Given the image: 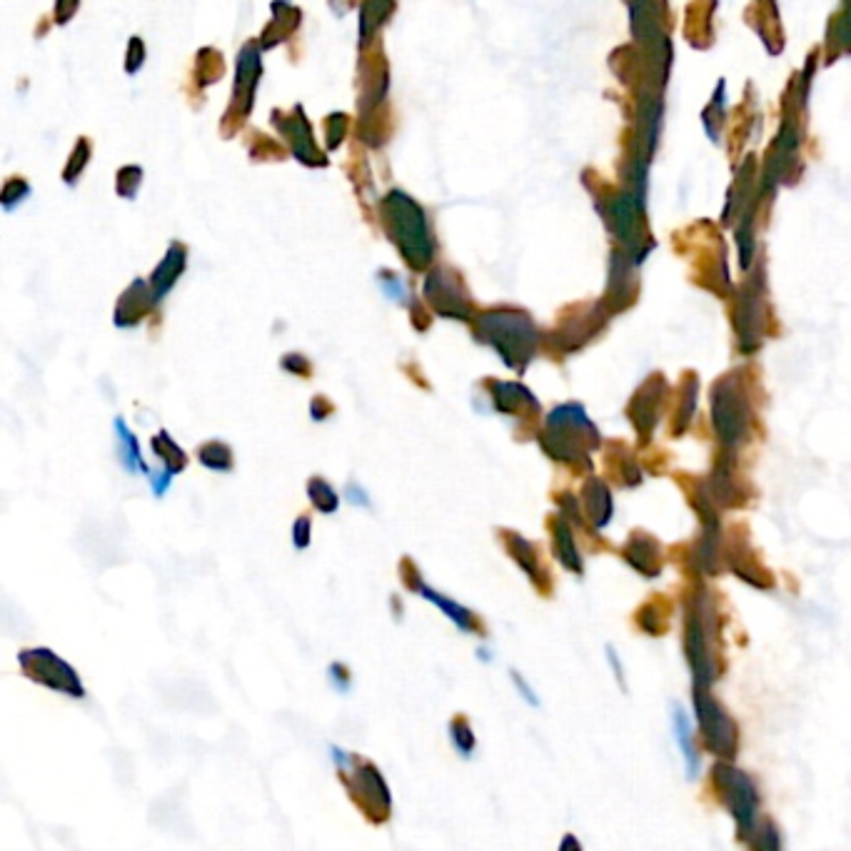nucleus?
Wrapping results in <instances>:
<instances>
[{"mask_svg": "<svg viewBox=\"0 0 851 851\" xmlns=\"http://www.w3.org/2000/svg\"><path fill=\"white\" fill-rule=\"evenodd\" d=\"M382 218L407 265L415 270L427 268L435 255V245H432L430 228H427V218L420 205L400 190H392L382 203Z\"/></svg>", "mask_w": 851, "mask_h": 851, "instance_id": "f257e3e1", "label": "nucleus"}, {"mask_svg": "<svg viewBox=\"0 0 851 851\" xmlns=\"http://www.w3.org/2000/svg\"><path fill=\"white\" fill-rule=\"evenodd\" d=\"M332 757H335L337 769H340V779L345 784L347 794L352 802L357 804L367 822L385 824L392 812V794L387 789L385 777L375 764L365 762V759L347 757L342 749L332 747Z\"/></svg>", "mask_w": 851, "mask_h": 851, "instance_id": "f03ea898", "label": "nucleus"}, {"mask_svg": "<svg viewBox=\"0 0 851 851\" xmlns=\"http://www.w3.org/2000/svg\"><path fill=\"white\" fill-rule=\"evenodd\" d=\"M477 337L495 347L507 367L522 370L535 355V327L525 315L507 310H490L477 320Z\"/></svg>", "mask_w": 851, "mask_h": 851, "instance_id": "7ed1b4c3", "label": "nucleus"}, {"mask_svg": "<svg viewBox=\"0 0 851 851\" xmlns=\"http://www.w3.org/2000/svg\"><path fill=\"white\" fill-rule=\"evenodd\" d=\"M18 664L25 677L53 689V692L68 694V697L75 699L85 697V687L78 674H75V669L65 659H60L58 654L50 652V649H23L18 654Z\"/></svg>", "mask_w": 851, "mask_h": 851, "instance_id": "20e7f679", "label": "nucleus"}, {"mask_svg": "<svg viewBox=\"0 0 851 851\" xmlns=\"http://www.w3.org/2000/svg\"><path fill=\"white\" fill-rule=\"evenodd\" d=\"M425 300L440 317L467 322L472 317L470 295L452 270H435L425 280Z\"/></svg>", "mask_w": 851, "mask_h": 851, "instance_id": "39448f33", "label": "nucleus"}, {"mask_svg": "<svg viewBox=\"0 0 851 851\" xmlns=\"http://www.w3.org/2000/svg\"><path fill=\"white\" fill-rule=\"evenodd\" d=\"M400 574H402V579H405V587H410L412 592L422 594L427 602H432L435 607H440V612L445 614V617H450L452 622L457 624V629H462V632H467V634L475 632V629H477L475 614H472L467 607H462L460 602L445 597V594H440L437 589H432L430 584H425V579L420 577V569L412 565V560L400 562Z\"/></svg>", "mask_w": 851, "mask_h": 851, "instance_id": "423d86ee", "label": "nucleus"}, {"mask_svg": "<svg viewBox=\"0 0 851 851\" xmlns=\"http://www.w3.org/2000/svg\"><path fill=\"white\" fill-rule=\"evenodd\" d=\"M153 305H158V302H155L150 285L143 283V280H135V283L130 285L123 295H120L118 307H115V325L118 327L138 325V322L148 315V310Z\"/></svg>", "mask_w": 851, "mask_h": 851, "instance_id": "0eeeda50", "label": "nucleus"}, {"mask_svg": "<svg viewBox=\"0 0 851 851\" xmlns=\"http://www.w3.org/2000/svg\"><path fill=\"white\" fill-rule=\"evenodd\" d=\"M490 387V395L495 400V407L502 415H525L527 410H537V400L532 397V392L527 387L517 385V382H500V380H487Z\"/></svg>", "mask_w": 851, "mask_h": 851, "instance_id": "6e6552de", "label": "nucleus"}, {"mask_svg": "<svg viewBox=\"0 0 851 851\" xmlns=\"http://www.w3.org/2000/svg\"><path fill=\"white\" fill-rule=\"evenodd\" d=\"M278 128L283 130L292 145V153L297 160H302L305 165H325V158L317 153L315 143H312V130L307 125L302 110H295V118H283V123H278Z\"/></svg>", "mask_w": 851, "mask_h": 851, "instance_id": "1a4fd4ad", "label": "nucleus"}, {"mask_svg": "<svg viewBox=\"0 0 851 851\" xmlns=\"http://www.w3.org/2000/svg\"><path fill=\"white\" fill-rule=\"evenodd\" d=\"M260 73H263V65H260V50L255 48L253 43H248L238 55V85H235V93L240 95L243 110H248L250 105H253Z\"/></svg>", "mask_w": 851, "mask_h": 851, "instance_id": "9d476101", "label": "nucleus"}, {"mask_svg": "<svg viewBox=\"0 0 851 851\" xmlns=\"http://www.w3.org/2000/svg\"><path fill=\"white\" fill-rule=\"evenodd\" d=\"M185 270V248L183 245H170L168 253H165L163 263L155 268L153 278H150V290H153L155 302L163 300L165 295H168L170 290H173V285L178 283V278L183 275Z\"/></svg>", "mask_w": 851, "mask_h": 851, "instance_id": "9b49d317", "label": "nucleus"}, {"mask_svg": "<svg viewBox=\"0 0 851 851\" xmlns=\"http://www.w3.org/2000/svg\"><path fill=\"white\" fill-rule=\"evenodd\" d=\"M727 792H729L727 794L729 804H732V809H734V817H737L742 824H752L754 804H757V799H754L752 784H749L747 779L742 777V774H737L734 769H729Z\"/></svg>", "mask_w": 851, "mask_h": 851, "instance_id": "f8f14e48", "label": "nucleus"}, {"mask_svg": "<svg viewBox=\"0 0 851 851\" xmlns=\"http://www.w3.org/2000/svg\"><path fill=\"white\" fill-rule=\"evenodd\" d=\"M115 427V437H118V450H120V462L125 465V470L133 472V475H138V472H143V475H150V467L145 465L143 455H140V442L138 437L133 435V432L128 430V425H125L123 417H115L113 422Z\"/></svg>", "mask_w": 851, "mask_h": 851, "instance_id": "ddd939ff", "label": "nucleus"}, {"mask_svg": "<svg viewBox=\"0 0 851 851\" xmlns=\"http://www.w3.org/2000/svg\"><path fill=\"white\" fill-rule=\"evenodd\" d=\"M150 445H153L155 457L163 462V470H168L173 477L188 467V455H185L183 447H180L165 430H160V435H155L153 440H150Z\"/></svg>", "mask_w": 851, "mask_h": 851, "instance_id": "4468645a", "label": "nucleus"}, {"mask_svg": "<svg viewBox=\"0 0 851 851\" xmlns=\"http://www.w3.org/2000/svg\"><path fill=\"white\" fill-rule=\"evenodd\" d=\"M395 8V0H365L360 8V43H370L372 35L380 30V25L385 23L387 15Z\"/></svg>", "mask_w": 851, "mask_h": 851, "instance_id": "2eb2a0df", "label": "nucleus"}, {"mask_svg": "<svg viewBox=\"0 0 851 851\" xmlns=\"http://www.w3.org/2000/svg\"><path fill=\"white\" fill-rule=\"evenodd\" d=\"M198 460L200 465L208 467V470L213 472H230L233 470V450H230L225 442H205L203 447L198 450Z\"/></svg>", "mask_w": 851, "mask_h": 851, "instance_id": "dca6fc26", "label": "nucleus"}, {"mask_svg": "<svg viewBox=\"0 0 851 851\" xmlns=\"http://www.w3.org/2000/svg\"><path fill=\"white\" fill-rule=\"evenodd\" d=\"M307 497H310L312 507L320 510L322 515H332V512H337V507H340V497L332 490L330 482L322 480V477H312V480L307 482Z\"/></svg>", "mask_w": 851, "mask_h": 851, "instance_id": "f3484780", "label": "nucleus"}, {"mask_svg": "<svg viewBox=\"0 0 851 851\" xmlns=\"http://www.w3.org/2000/svg\"><path fill=\"white\" fill-rule=\"evenodd\" d=\"M507 542V552H510L512 557H515V562L525 569L530 577H537V557H535V547L530 545V542L525 540V537L520 535H512V532H507L505 535Z\"/></svg>", "mask_w": 851, "mask_h": 851, "instance_id": "a211bd4d", "label": "nucleus"}, {"mask_svg": "<svg viewBox=\"0 0 851 851\" xmlns=\"http://www.w3.org/2000/svg\"><path fill=\"white\" fill-rule=\"evenodd\" d=\"M450 737L452 744H455L457 752L462 754V757L470 759L472 752H475V732H472L470 722H467L465 717H455L450 724Z\"/></svg>", "mask_w": 851, "mask_h": 851, "instance_id": "6ab92c4d", "label": "nucleus"}, {"mask_svg": "<svg viewBox=\"0 0 851 851\" xmlns=\"http://www.w3.org/2000/svg\"><path fill=\"white\" fill-rule=\"evenodd\" d=\"M555 542H557V557H560V560L565 562L567 567L582 569V565H579L577 552H574V542H572V537H569L565 522H557V525H555Z\"/></svg>", "mask_w": 851, "mask_h": 851, "instance_id": "aec40b11", "label": "nucleus"}, {"mask_svg": "<svg viewBox=\"0 0 851 851\" xmlns=\"http://www.w3.org/2000/svg\"><path fill=\"white\" fill-rule=\"evenodd\" d=\"M674 722H677V737H679V742H682L684 757H687L689 769H692V774H694V772H697V757H694V752H692V742H689L687 717H684L682 709H677V714H674Z\"/></svg>", "mask_w": 851, "mask_h": 851, "instance_id": "412c9836", "label": "nucleus"}, {"mask_svg": "<svg viewBox=\"0 0 851 851\" xmlns=\"http://www.w3.org/2000/svg\"><path fill=\"white\" fill-rule=\"evenodd\" d=\"M140 180H143V170L140 168H123L118 173V193L123 198H135Z\"/></svg>", "mask_w": 851, "mask_h": 851, "instance_id": "4be33fe9", "label": "nucleus"}, {"mask_svg": "<svg viewBox=\"0 0 851 851\" xmlns=\"http://www.w3.org/2000/svg\"><path fill=\"white\" fill-rule=\"evenodd\" d=\"M88 153H90L88 143H85V140H80L78 148H75V153H73V158H70V165L65 168V180H68V185H73V180L78 178V173H83L85 160H88Z\"/></svg>", "mask_w": 851, "mask_h": 851, "instance_id": "5701e85b", "label": "nucleus"}, {"mask_svg": "<svg viewBox=\"0 0 851 851\" xmlns=\"http://www.w3.org/2000/svg\"><path fill=\"white\" fill-rule=\"evenodd\" d=\"M25 195H28V185H25V180H8V185H5L3 190V208L13 210V205H18Z\"/></svg>", "mask_w": 851, "mask_h": 851, "instance_id": "b1692460", "label": "nucleus"}, {"mask_svg": "<svg viewBox=\"0 0 851 851\" xmlns=\"http://www.w3.org/2000/svg\"><path fill=\"white\" fill-rule=\"evenodd\" d=\"M380 285H382V290H385V295L390 297V300L407 302L405 283H402L400 278H395V275H390V273H382L380 275Z\"/></svg>", "mask_w": 851, "mask_h": 851, "instance_id": "393cba45", "label": "nucleus"}, {"mask_svg": "<svg viewBox=\"0 0 851 851\" xmlns=\"http://www.w3.org/2000/svg\"><path fill=\"white\" fill-rule=\"evenodd\" d=\"M310 517H297L295 525H292V545H295V550H307L310 547Z\"/></svg>", "mask_w": 851, "mask_h": 851, "instance_id": "a878e982", "label": "nucleus"}, {"mask_svg": "<svg viewBox=\"0 0 851 851\" xmlns=\"http://www.w3.org/2000/svg\"><path fill=\"white\" fill-rule=\"evenodd\" d=\"M283 367H285L287 372H290V375L310 377V372H312L310 362H307L302 355H297V352H292V355H285L283 357Z\"/></svg>", "mask_w": 851, "mask_h": 851, "instance_id": "bb28decb", "label": "nucleus"}, {"mask_svg": "<svg viewBox=\"0 0 851 851\" xmlns=\"http://www.w3.org/2000/svg\"><path fill=\"white\" fill-rule=\"evenodd\" d=\"M330 682L337 692H347V689H350V674H347V669L342 667V664H330Z\"/></svg>", "mask_w": 851, "mask_h": 851, "instance_id": "cd10ccee", "label": "nucleus"}, {"mask_svg": "<svg viewBox=\"0 0 851 851\" xmlns=\"http://www.w3.org/2000/svg\"><path fill=\"white\" fill-rule=\"evenodd\" d=\"M332 412H335V405H332L327 397H315V400L310 402L312 420H325V417H330Z\"/></svg>", "mask_w": 851, "mask_h": 851, "instance_id": "c85d7f7f", "label": "nucleus"}, {"mask_svg": "<svg viewBox=\"0 0 851 851\" xmlns=\"http://www.w3.org/2000/svg\"><path fill=\"white\" fill-rule=\"evenodd\" d=\"M143 55H145V50H143V40H138V38H133L130 40V53H128V73H135V70L140 68V65H143Z\"/></svg>", "mask_w": 851, "mask_h": 851, "instance_id": "c756f323", "label": "nucleus"}, {"mask_svg": "<svg viewBox=\"0 0 851 851\" xmlns=\"http://www.w3.org/2000/svg\"><path fill=\"white\" fill-rule=\"evenodd\" d=\"M342 133H345V115H332L330 118V135H327V145L330 148H337V143L342 140Z\"/></svg>", "mask_w": 851, "mask_h": 851, "instance_id": "7c9ffc66", "label": "nucleus"}, {"mask_svg": "<svg viewBox=\"0 0 851 851\" xmlns=\"http://www.w3.org/2000/svg\"><path fill=\"white\" fill-rule=\"evenodd\" d=\"M345 497L352 502V505L370 507V497H367V492L362 490L360 485H355V482H350V485L345 487Z\"/></svg>", "mask_w": 851, "mask_h": 851, "instance_id": "2f4dec72", "label": "nucleus"}, {"mask_svg": "<svg viewBox=\"0 0 851 851\" xmlns=\"http://www.w3.org/2000/svg\"><path fill=\"white\" fill-rule=\"evenodd\" d=\"M78 3H80V0H58V8H55V20H58L60 25L68 23V20L73 18Z\"/></svg>", "mask_w": 851, "mask_h": 851, "instance_id": "473e14b6", "label": "nucleus"}, {"mask_svg": "<svg viewBox=\"0 0 851 851\" xmlns=\"http://www.w3.org/2000/svg\"><path fill=\"white\" fill-rule=\"evenodd\" d=\"M512 679H515L517 689H520V692H522V697H525V699H527V702H530V704H540V702H537V697H535V694H532V689H530V687H527V682H525V679H522V677H520V674H517V672H512Z\"/></svg>", "mask_w": 851, "mask_h": 851, "instance_id": "72a5a7b5", "label": "nucleus"}]
</instances>
